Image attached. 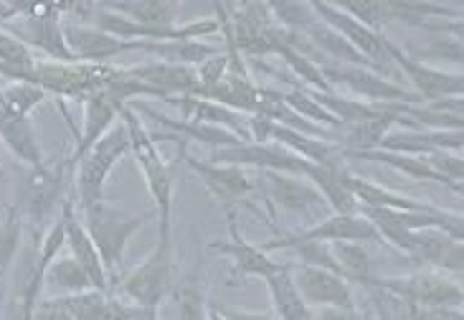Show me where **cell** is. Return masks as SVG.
<instances>
[{"label": "cell", "mask_w": 464, "mask_h": 320, "mask_svg": "<svg viewBox=\"0 0 464 320\" xmlns=\"http://www.w3.org/2000/svg\"><path fill=\"white\" fill-rule=\"evenodd\" d=\"M44 287H53L59 295H79L94 290V285L89 280L84 267L76 262L74 257H56L46 267V277H44Z\"/></svg>", "instance_id": "32"}, {"label": "cell", "mask_w": 464, "mask_h": 320, "mask_svg": "<svg viewBox=\"0 0 464 320\" xmlns=\"http://www.w3.org/2000/svg\"><path fill=\"white\" fill-rule=\"evenodd\" d=\"M122 107L125 102L117 100V94L110 87H104L97 94H92L89 100H84V125H82V132L76 135L74 153L69 155V166L74 170L82 163V158L117 125Z\"/></svg>", "instance_id": "19"}, {"label": "cell", "mask_w": 464, "mask_h": 320, "mask_svg": "<svg viewBox=\"0 0 464 320\" xmlns=\"http://www.w3.org/2000/svg\"><path fill=\"white\" fill-rule=\"evenodd\" d=\"M227 72H228L227 49H224V52H218L216 56H211V59H206L203 64L196 66V74H198V82H201V94L203 92L214 90L216 84L227 77ZM201 94H198V97H201Z\"/></svg>", "instance_id": "39"}, {"label": "cell", "mask_w": 464, "mask_h": 320, "mask_svg": "<svg viewBox=\"0 0 464 320\" xmlns=\"http://www.w3.org/2000/svg\"><path fill=\"white\" fill-rule=\"evenodd\" d=\"M56 297L72 320H107V300H110L107 293L87 290V293L56 295Z\"/></svg>", "instance_id": "35"}, {"label": "cell", "mask_w": 464, "mask_h": 320, "mask_svg": "<svg viewBox=\"0 0 464 320\" xmlns=\"http://www.w3.org/2000/svg\"><path fill=\"white\" fill-rule=\"evenodd\" d=\"M46 100V92L31 82H13L8 87H0V107L11 115L31 117L38 104Z\"/></svg>", "instance_id": "34"}, {"label": "cell", "mask_w": 464, "mask_h": 320, "mask_svg": "<svg viewBox=\"0 0 464 320\" xmlns=\"http://www.w3.org/2000/svg\"><path fill=\"white\" fill-rule=\"evenodd\" d=\"M21 15H24V5L3 3V0H0V24H3V26H8V24L15 21V18H21Z\"/></svg>", "instance_id": "45"}, {"label": "cell", "mask_w": 464, "mask_h": 320, "mask_svg": "<svg viewBox=\"0 0 464 320\" xmlns=\"http://www.w3.org/2000/svg\"><path fill=\"white\" fill-rule=\"evenodd\" d=\"M122 122L130 132V153L135 155L142 179L148 186L155 214H158V237H173V189H176V176H173V163H168L163 153L158 150V142L152 138L148 128L142 125L140 115L125 104L122 107Z\"/></svg>", "instance_id": "1"}, {"label": "cell", "mask_w": 464, "mask_h": 320, "mask_svg": "<svg viewBox=\"0 0 464 320\" xmlns=\"http://www.w3.org/2000/svg\"><path fill=\"white\" fill-rule=\"evenodd\" d=\"M228 218V239L227 242H214L211 249L218 252V255H227L234 259V272L241 275V277H259V280H266L272 272L282 267L285 262H276L275 257L266 255L259 244L246 242L241 237V231L237 227V214L234 211H227Z\"/></svg>", "instance_id": "22"}, {"label": "cell", "mask_w": 464, "mask_h": 320, "mask_svg": "<svg viewBox=\"0 0 464 320\" xmlns=\"http://www.w3.org/2000/svg\"><path fill=\"white\" fill-rule=\"evenodd\" d=\"M66 5H24V15L8 24V34L34 52L49 56V62H76L63 39V18Z\"/></svg>", "instance_id": "7"}, {"label": "cell", "mask_w": 464, "mask_h": 320, "mask_svg": "<svg viewBox=\"0 0 464 320\" xmlns=\"http://www.w3.org/2000/svg\"><path fill=\"white\" fill-rule=\"evenodd\" d=\"M63 39L76 62L84 64H110L114 56L125 52H145V41H122L104 34L89 24L63 21Z\"/></svg>", "instance_id": "17"}, {"label": "cell", "mask_w": 464, "mask_h": 320, "mask_svg": "<svg viewBox=\"0 0 464 320\" xmlns=\"http://www.w3.org/2000/svg\"><path fill=\"white\" fill-rule=\"evenodd\" d=\"M330 252L335 257V265H338L340 275L351 285H368L373 275L371 267V252L368 247L361 242H333L330 244Z\"/></svg>", "instance_id": "31"}, {"label": "cell", "mask_w": 464, "mask_h": 320, "mask_svg": "<svg viewBox=\"0 0 464 320\" xmlns=\"http://www.w3.org/2000/svg\"><path fill=\"white\" fill-rule=\"evenodd\" d=\"M130 153V132H127L125 122H117L104 138H102L92 150H89L82 163L76 166V201L79 208L92 206L102 201L104 196V186L112 173V168L120 163V158Z\"/></svg>", "instance_id": "5"}, {"label": "cell", "mask_w": 464, "mask_h": 320, "mask_svg": "<svg viewBox=\"0 0 464 320\" xmlns=\"http://www.w3.org/2000/svg\"><path fill=\"white\" fill-rule=\"evenodd\" d=\"M368 285H376L416 307H462L464 303L462 282L434 269L401 277H371Z\"/></svg>", "instance_id": "6"}, {"label": "cell", "mask_w": 464, "mask_h": 320, "mask_svg": "<svg viewBox=\"0 0 464 320\" xmlns=\"http://www.w3.org/2000/svg\"><path fill=\"white\" fill-rule=\"evenodd\" d=\"M0 320H3V318H0Z\"/></svg>", "instance_id": "47"}, {"label": "cell", "mask_w": 464, "mask_h": 320, "mask_svg": "<svg viewBox=\"0 0 464 320\" xmlns=\"http://www.w3.org/2000/svg\"><path fill=\"white\" fill-rule=\"evenodd\" d=\"M0 141L25 168H36L44 163V153L38 145L36 130L31 125V117L11 115L0 107Z\"/></svg>", "instance_id": "26"}, {"label": "cell", "mask_w": 464, "mask_h": 320, "mask_svg": "<svg viewBox=\"0 0 464 320\" xmlns=\"http://www.w3.org/2000/svg\"><path fill=\"white\" fill-rule=\"evenodd\" d=\"M127 74L150 87L158 100H170V97H198L201 94V82L196 74V66L170 64V62H152V64L130 66Z\"/></svg>", "instance_id": "21"}, {"label": "cell", "mask_w": 464, "mask_h": 320, "mask_svg": "<svg viewBox=\"0 0 464 320\" xmlns=\"http://www.w3.org/2000/svg\"><path fill=\"white\" fill-rule=\"evenodd\" d=\"M173 295H176L180 320H206L208 303H206V287L198 269H190L183 280L173 285Z\"/></svg>", "instance_id": "33"}, {"label": "cell", "mask_w": 464, "mask_h": 320, "mask_svg": "<svg viewBox=\"0 0 464 320\" xmlns=\"http://www.w3.org/2000/svg\"><path fill=\"white\" fill-rule=\"evenodd\" d=\"M340 8L376 34H383V26L389 24L383 0H365V3L363 0H348V3H340Z\"/></svg>", "instance_id": "37"}, {"label": "cell", "mask_w": 464, "mask_h": 320, "mask_svg": "<svg viewBox=\"0 0 464 320\" xmlns=\"http://www.w3.org/2000/svg\"><path fill=\"white\" fill-rule=\"evenodd\" d=\"M122 320H160V307H140L127 303L125 318Z\"/></svg>", "instance_id": "44"}, {"label": "cell", "mask_w": 464, "mask_h": 320, "mask_svg": "<svg viewBox=\"0 0 464 320\" xmlns=\"http://www.w3.org/2000/svg\"><path fill=\"white\" fill-rule=\"evenodd\" d=\"M120 66L112 64H84V62H36L34 79L46 94H53L59 102L62 100H76L84 102L92 94L104 90Z\"/></svg>", "instance_id": "4"}, {"label": "cell", "mask_w": 464, "mask_h": 320, "mask_svg": "<svg viewBox=\"0 0 464 320\" xmlns=\"http://www.w3.org/2000/svg\"><path fill=\"white\" fill-rule=\"evenodd\" d=\"M302 242H361V244H381L383 239L378 237L376 227L361 214H333V217L314 221L310 229L295 231V234H279L269 242L259 244L266 255L282 252L295 244Z\"/></svg>", "instance_id": "8"}, {"label": "cell", "mask_w": 464, "mask_h": 320, "mask_svg": "<svg viewBox=\"0 0 464 320\" xmlns=\"http://www.w3.org/2000/svg\"><path fill=\"white\" fill-rule=\"evenodd\" d=\"M345 155V160L348 158H355V160H368V163H381V166H389L393 170H399L403 176H409V179L414 180H431V183H441V186H447V189H452L454 193H462L459 189H454L450 180H444L441 176H437L431 168L427 166V160L424 158H419V155H403V153H389V150H361V153H343Z\"/></svg>", "instance_id": "30"}, {"label": "cell", "mask_w": 464, "mask_h": 320, "mask_svg": "<svg viewBox=\"0 0 464 320\" xmlns=\"http://www.w3.org/2000/svg\"><path fill=\"white\" fill-rule=\"evenodd\" d=\"M320 72L325 82L340 84L345 90H351L355 94V100H363L371 104H386V102H399V104H419V97L414 92H406V87L391 82V79L381 77L378 72L363 69V66H345V64H320Z\"/></svg>", "instance_id": "10"}, {"label": "cell", "mask_w": 464, "mask_h": 320, "mask_svg": "<svg viewBox=\"0 0 464 320\" xmlns=\"http://www.w3.org/2000/svg\"><path fill=\"white\" fill-rule=\"evenodd\" d=\"M427 160V166L441 176L444 180H450L454 189L462 191V179H464V160L459 153H447V150H434V153L421 155Z\"/></svg>", "instance_id": "38"}, {"label": "cell", "mask_w": 464, "mask_h": 320, "mask_svg": "<svg viewBox=\"0 0 464 320\" xmlns=\"http://www.w3.org/2000/svg\"><path fill=\"white\" fill-rule=\"evenodd\" d=\"M173 141L180 142V148H178V160H183V163L201 179V183L206 186V191L211 193L216 201L224 206V211H234L249 193H254L256 183L244 173V168L203 163L198 158L188 155V150H186V141H180L176 135H173Z\"/></svg>", "instance_id": "14"}, {"label": "cell", "mask_w": 464, "mask_h": 320, "mask_svg": "<svg viewBox=\"0 0 464 320\" xmlns=\"http://www.w3.org/2000/svg\"><path fill=\"white\" fill-rule=\"evenodd\" d=\"M313 320H368L355 307V310H343V307H320L317 313H313Z\"/></svg>", "instance_id": "43"}, {"label": "cell", "mask_w": 464, "mask_h": 320, "mask_svg": "<svg viewBox=\"0 0 464 320\" xmlns=\"http://www.w3.org/2000/svg\"><path fill=\"white\" fill-rule=\"evenodd\" d=\"M462 130H399L389 132L383 141L378 142V150L403 155H429L434 150H447V153H462Z\"/></svg>", "instance_id": "23"}, {"label": "cell", "mask_w": 464, "mask_h": 320, "mask_svg": "<svg viewBox=\"0 0 464 320\" xmlns=\"http://www.w3.org/2000/svg\"><path fill=\"white\" fill-rule=\"evenodd\" d=\"M208 163L237 168H259V170H276V173H289V176H302L307 173L310 163L295 155L287 148L276 142H237L231 148H218L211 153Z\"/></svg>", "instance_id": "13"}, {"label": "cell", "mask_w": 464, "mask_h": 320, "mask_svg": "<svg viewBox=\"0 0 464 320\" xmlns=\"http://www.w3.org/2000/svg\"><path fill=\"white\" fill-rule=\"evenodd\" d=\"M165 102L176 104L180 110L183 120L190 122H203V125H214V128H224L228 132H234L238 141L251 142L249 135V115H241L234 112L224 104L211 102V100H203V97H170Z\"/></svg>", "instance_id": "24"}, {"label": "cell", "mask_w": 464, "mask_h": 320, "mask_svg": "<svg viewBox=\"0 0 464 320\" xmlns=\"http://www.w3.org/2000/svg\"><path fill=\"white\" fill-rule=\"evenodd\" d=\"M104 5L145 28H173L180 14V5L173 0H130V3H104Z\"/></svg>", "instance_id": "29"}, {"label": "cell", "mask_w": 464, "mask_h": 320, "mask_svg": "<svg viewBox=\"0 0 464 320\" xmlns=\"http://www.w3.org/2000/svg\"><path fill=\"white\" fill-rule=\"evenodd\" d=\"M462 97H447L437 102L403 104V117L411 122V130H462Z\"/></svg>", "instance_id": "27"}, {"label": "cell", "mask_w": 464, "mask_h": 320, "mask_svg": "<svg viewBox=\"0 0 464 320\" xmlns=\"http://www.w3.org/2000/svg\"><path fill=\"white\" fill-rule=\"evenodd\" d=\"M264 282L272 297L276 320H313V307L302 300L300 290L292 280V262H285Z\"/></svg>", "instance_id": "28"}, {"label": "cell", "mask_w": 464, "mask_h": 320, "mask_svg": "<svg viewBox=\"0 0 464 320\" xmlns=\"http://www.w3.org/2000/svg\"><path fill=\"white\" fill-rule=\"evenodd\" d=\"M18 247H21V214L15 211V206H11L0 224V277L13 265Z\"/></svg>", "instance_id": "36"}, {"label": "cell", "mask_w": 464, "mask_h": 320, "mask_svg": "<svg viewBox=\"0 0 464 320\" xmlns=\"http://www.w3.org/2000/svg\"><path fill=\"white\" fill-rule=\"evenodd\" d=\"M406 257H411L416 265L431 267L434 272H444L454 280L462 277L464 269V244L441 229H421L411 234Z\"/></svg>", "instance_id": "18"}, {"label": "cell", "mask_w": 464, "mask_h": 320, "mask_svg": "<svg viewBox=\"0 0 464 320\" xmlns=\"http://www.w3.org/2000/svg\"><path fill=\"white\" fill-rule=\"evenodd\" d=\"M310 5H313V14L317 15L320 24H325L327 28L340 34L355 52L363 53L365 59L376 66L381 77H386V72L393 64H391L389 52H386V36L383 34H376V31L363 26L361 21H355L351 14H345L340 8L338 3H310Z\"/></svg>", "instance_id": "11"}, {"label": "cell", "mask_w": 464, "mask_h": 320, "mask_svg": "<svg viewBox=\"0 0 464 320\" xmlns=\"http://www.w3.org/2000/svg\"><path fill=\"white\" fill-rule=\"evenodd\" d=\"M345 186L348 191L355 196V201L365 208H391V211H421V214H429V211H437L440 206L429 204V201H419V199H411V196H403V193H396L381 186V183H373V180L361 179L351 170H345Z\"/></svg>", "instance_id": "25"}, {"label": "cell", "mask_w": 464, "mask_h": 320, "mask_svg": "<svg viewBox=\"0 0 464 320\" xmlns=\"http://www.w3.org/2000/svg\"><path fill=\"white\" fill-rule=\"evenodd\" d=\"M206 320H227V318H224L214 305H208V315H206Z\"/></svg>", "instance_id": "46"}, {"label": "cell", "mask_w": 464, "mask_h": 320, "mask_svg": "<svg viewBox=\"0 0 464 320\" xmlns=\"http://www.w3.org/2000/svg\"><path fill=\"white\" fill-rule=\"evenodd\" d=\"M173 237H158L152 252L130 275L117 280L114 293L140 307H160L173 293Z\"/></svg>", "instance_id": "3"}, {"label": "cell", "mask_w": 464, "mask_h": 320, "mask_svg": "<svg viewBox=\"0 0 464 320\" xmlns=\"http://www.w3.org/2000/svg\"><path fill=\"white\" fill-rule=\"evenodd\" d=\"M74 168L69 166V160L56 166L41 163L36 168H25L24 179L18 180V204H15L21 218H31L34 224L46 221L56 204L66 199L62 193L66 189V176Z\"/></svg>", "instance_id": "9"}, {"label": "cell", "mask_w": 464, "mask_h": 320, "mask_svg": "<svg viewBox=\"0 0 464 320\" xmlns=\"http://www.w3.org/2000/svg\"><path fill=\"white\" fill-rule=\"evenodd\" d=\"M386 52H389L391 64L399 66L403 77L411 82L419 102H437V100H447V97H462L464 77L459 72H444V69H437V66L424 64V62L414 59L411 53H406L401 46H396L389 39H386Z\"/></svg>", "instance_id": "12"}, {"label": "cell", "mask_w": 464, "mask_h": 320, "mask_svg": "<svg viewBox=\"0 0 464 320\" xmlns=\"http://www.w3.org/2000/svg\"><path fill=\"white\" fill-rule=\"evenodd\" d=\"M414 320H464L462 307H416L411 305Z\"/></svg>", "instance_id": "40"}, {"label": "cell", "mask_w": 464, "mask_h": 320, "mask_svg": "<svg viewBox=\"0 0 464 320\" xmlns=\"http://www.w3.org/2000/svg\"><path fill=\"white\" fill-rule=\"evenodd\" d=\"M227 320H276L275 313H264V310H244V307L214 305Z\"/></svg>", "instance_id": "42"}, {"label": "cell", "mask_w": 464, "mask_h": 320, "mask_svg": "<svg viewBox=\"0 0 464 320\" xmlns=\"http://www.w3.org/2000/svg\"><path fill=\"white\" fill-rule=\"evenodd\" d=\"M34 320H72V315L63 310V305L59 303V297H46V300L38 303Z\"/></svg>", "instance_id": "41"}, {"label": "cell", "mask_w": 464, "mask_h": 320, "mask_svg": "<svg viewBox=\"0 0 464 320\" xmlns=\"http://www.w3.org/2000/svg\"><path fill=\"white\" fill-rule=\"evenodd\" d=\"M62 214L63 221H66V247H69L72 257L84 267V272L89 275V280L94 285V290L112 295L110 275H107V269H104V262H102L100 252H97L92 237H89L87 229H84L82 218L76 217V193H66V199L62 201Z\"/></svg>", "instance_id": "20"}, {"label": "cell", "mask_w": 464, "mask_h": 320, "mask_svg": "<svg viewBox=\"0 0 464 320\" xmlns=\"http://www.w3.org/2000/svg\"><path fill=\"white\" fill-rule=\"evenodd\" d=\"M292 280L297 285L302 300L310 307H343V310L358 307L355 297H353L351 282L343 280L330 269L292 262Z\"/></svg>", "instance_id": "16"}, {"label": "cell", "mask_w": 464, "mask_h": 320, "mask_svg": "<svg viewBox=\"0 0 464 320\" xmlns=\"http://www.w3.org/2000/svg\"><path fill=\"white\" fill-rule=\"evenodd\" d=\"M152 218V214H127L117 206L107 204L104 199L97 201V204L84 206L82 208V224L84 229L92 237V242L100 252L102 262H104V269L110 275V285H117V267L122 265L127 252V244L130 239L138 234L148 221Z\"/></svg>", "instance_id": "2"}, {"label": "cell", "mask_w": 464, "mask_h": 320, "mask_svg": "<svg viewBox=\"0 0 464 320\" xmlns=\"http://www.w3.org/2000/svg\"><path fill=\"white\" fill-rule=\"evenodd\" d=\"M262 189L266 199L295 217L314 218L330 206L323 199V193L314 189L313 183L302 176H289V173H276V170H262Z\"/></svg>", "instance_id": "15"}]
</instances>
